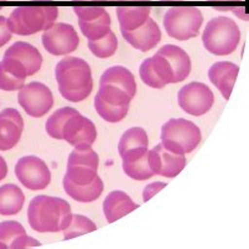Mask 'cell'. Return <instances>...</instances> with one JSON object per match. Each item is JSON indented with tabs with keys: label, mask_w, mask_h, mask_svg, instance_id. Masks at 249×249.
<instances>
[{
	"label": "cell",
	"mask_w": 249,
	"mask_h": 249,
	"mask_svg": "<svg viewBox=\"0 0 249 249\" xmlns=\"http://www.w3.org/2000/svg\"><path fill=\"white\" fill-rule=\"evenodd\" d=\"M97 139L96 125L80 112L67 121L63 128V140L74 149L92 148Z\"/></svg>",
	"instance_id": "13"
},
{
	"label": "cell",
	"mask_w": 249,
	"mask_h": 249,
	"mask_svg": "<svg viewBox=\"0 0 249 249\" xmlns=\"http://www.w3.org/2000/svg\"><path fill=\"white\" fill-rule=\"evenodd\" d=\"M71 219V206L63 198L40 195L29 205V225L38 233L61 232L69 227Z\"/></svg>",
	"instance_id": "1"
},
{
	"label": "cell",
	"mask_w": 249,
	"mask_h": 249,
	"mask_svg": "<svg viewBox=\"0 0 249 249\" xmlns=\"http://www.w3.org/2000/svg\"><path fill=\"white\" fill-rule=\"evenodd\" d=\"M78 110L71 107H63L57 109L46 121V133L53 139L63 140V128L70 118L77 114Z\"/></svg>",
	"instance_id": "27"
},
{
	"label": "cell",
	"mask_w": 249,
	"mask_h": 249,
	"mask_svg": "<svg viewBox=\"0 0 249 249\" xmlns=\"http://www.w3.org/2000/svg\"><path fill=\"white\" fill-rule=\"evenodd\" d=\"M178 102L183 112L200 117L211 110L214 96L211 88L205 83L191 82L178 90Z\"/></svg>",
	"instance_id": "7"
},
{
	"label": "cell",
	"mask_w": 249,
	"mask_h": 249,
	"mask_svg": "<svg viewBox=\"0 0 249 249\" xmlns=\"http://www.w3.org/2000/svg\"><path fill=\"white\" fill-rule=\"evenodd\" d=\"M0 10H1V6H0Z\"/></svg>",
	"instance_id": "44"
},
{
	"label": "cell",
	"mask_w": 249,
	"mask_h": 249,
	"mask_svg": "<svg viewBox=\"0 0 249 249\" xmlns=\"http://www.w3.org/2000/svg\"><path fill=\"white\" fill-rule=\"evenodd\" d=\"M42 45L51 55L65 56L76 51L80 45V37L72 25L56 22L44 31Z\"/></svg>",
	"instance_id": "11"
},
{
	"label": "cell",
	"mask_w": 249,
	"mask_h": 249,
	"mask_svg": "<svg viewBox=\"0 0 249 249\" xmlns=\"http://www.w3.org/2000/svg\"><path fill=\"white\" fill-rule=\"evenodd\" d=\"M11 31L8 28V21H6V18L0 17V47H3L4 45L8 44L11 40Z\"/></svg>",
	"instance_id": "36"
},
{
	"label": "cell",
	"mask_w": 249,
	"mask_h": 249,
	"mask_svg": "<svg viewBox=\"0 0 249 249\" xmlns=\"http://www.w3.org/2000/svg\"><path fill=\"white\" fill-rule=\"evenodd\" d=\"M139 74L142 82L145 83L146 86H149V87L155 88V89H161V88L165 87L164 82L160 80L159 76L154 71L150 58H146V60L142 61V63L140 65Z\"/></svg>",
	"instance_id": "34"
},
{
	"label": "cell",
	"mask_w": 249,
	"mask_h": 249,
	"mask_svg": "<svg viewBox=\"0 0 249 249\" xmlns=\"http://www.w3.org/2000/svg\"><path fill=\"white\" fill-rule=\"evenodd\" d=\"M63 189L72 200L77 202L89 203L101 197L104 190V183L99 176H97L92 182L87 185H76L66 178H63Z\"/></svg>",
	"instance_id": "23"
},
{
	"label": "cell",
	"mask_w": 249,
	"mask_h": 249,
	"mask_svg": "<svg viewBox=\"0 0 249 249\" xmlns=\"http://www.w3.org/2000/svg\"><path fill=\"white\" fill-rule=\"evenodd\" d=\"M241 41L238 25L227 17H217L207 22L202 34V42L210 53L227 56L233 53Z\"/></svg>",
	"instance_id": "3"
},
{
	"label": "cell",
	"mask_w": 249,
	"mask_h": 249,
	"mask_svg": "<svg viewBox=\"0 0 249 249\" xmlns=\"http://www.w3.org/2000/svg\"><path fill=\"white\" fill-rule=\"evenodd\" d=\"M165 186H166V183L165 182H153L150 183V185H148V186L144 189V192H142V200H144V202L150 200L154 195L158 194V192H159L160 190L164 189Z\"/></svg>",
	"instance_id": "37"
},
{
	"label": "cell",
	"mask_w": 249,
	"mask_h": 249,
	"mask_svg": "<svg viewBox=\"0 0 249 249\" xmlns=\"http://www.w3.org/2000/svg\"><path fill=\"white\" fill-rule=\"evenodd\" d=\"M138 207L139 205L135 203L125 192L112 191L104 200L103 212L108 223H113L117 219L137 210Z\"/></svg>",
	"instance_id": "21"
},
{
	"label": "cell",
	"mask_w": 249,
	"mask_h": 249,
	"mask_svg": "<svg viewBox=\"0 0 249 249\" xmlns=\"http://www.w3.org/2000/svg\"><path fill=\"white\" fill-rule=\"evenodd\" d=\"M40 243L29 237L19 222L5 221L0 223V248H28L38 247Z\"/></svg>",
	"instance_id": "20"
},
{
	"label": "cell",
	"mask_w": 249,
	"mask_h": 249,
	"mask_svg": "<svg viewBox=\"0 0 249 249\" xmlns=\"http://www.w3.org/2000/svg\"><path fill=\"white\" fill-rule=\"evenodd\" d=\"M73 11L80 21H90L103 15L106 9L102 6H74Z\"/></svg>",
	"instance_id": "35"
},
{
	"label": "cell",
	"mask_w": 249,
	"mask_h": 249,
	"mask_svg": "<svg viewBox=\"0 0 249 249\" xmlns=\"http://www.w3.org/2000/svg\"><path fill=\"white\" fill-rule=\"evenodd\" d=\"M4 57L13 58L21 63L29 76H34L42 66V56L35 46L24 41H18L11 45L4 53Z\"/></svg>",
	"instance_id": "19"
},
{
	"label": "cell",
	"mask_w": 249,
	"mask_h": 249,
	"mask_svg": "<svg viewBox=\"0 0 249 249\" xmlns=\"http://www.w3.org/2000/svg\"><path fill=\"white\" fill-rule=\"evenodd\" d=\"M119 1H149V0H119Z\"/></svg>",
	"instance_id": "39"
},
{
	"label": "cell",
	"mask_w": 249,
	"mask_h": 249,
	"mask_svg": "<svg viewBox=\"0 0 249 249\" xmlns=\"http://www.w3.org/2000/svg\"><path fill=\"white\" fill-rule=\"evenodd\" d=\"M161 1H182V0H161Z\"/></svg>",
	"instance_id": "40"
},
{
	"label": "cell",
	"mask_w": 249,
	"mask_h": 249,
	"mask_svg": "<svg viewBox=\"0 0 249 249\" xmlns=\"http://www.w3.org/2000/svg\"><path fill=\"white\" fill-rule=\"evenodd\" d=\"M78 25H80L81 33L88 38V41H96V40L104 37L109 33L112 20H110L109 14L106 11L103 15L94 20H90V21H80L78 20Z\"/></svg>",
	"instance_id": "26"
},
{
	"label": "cell",
	"mask_w": 249,
	"mask_h": 249,
	"mask_svg": "<svg viewBox=\"0 0 249 249\" xmlns=\"http://www.w3.org/2000/svg\"><path fill=\"white\" fill-rule=\"evenodd\" d=\"M132 98L114 86H99L98 93L94 97V108L103 121L108 123H119L126 117Z\"/></svg>",
	"instance_id": "6"
},
{
	"label": "cell",
	"mask_w": 249,
	"mask_h": 249,
	"mask_svg": "<svg viewBox=\"0 0 249 249\" xmlns=\"http://www.w3.org/2000/svg\"><path fill=\"white\" fill-rule=\"evenodd\" d=\"M67 165H81V166L93 167V169L98 170V154H97L92 148L74 149V150L70 154Z\"/></svg>",
	"instance_id": "32"
},
{
	"label": "cell",
	"mask_w": 249,
	"mask_h": 249,
	"mask_svg": "<svg viewBox=\"0 0 249 249\" xmlns=\"http://www.w3.org/2000/svg\"><path fill=\"white\" fill-rule=\"evenodd\" d=\"M156 53L161 55L167 62L171 74H173V82H182L191 73V58L187 55V52L180 46L176 45H165L160 47Z\"/></svg>",
	"instance_id": "17"
},
{
	"label": "cell",
	"mask_w": 249,
	"mask_h": 249,
	"mask_svg": "<svg viewBox=\"0 0 249 249\" xmlns=\"http://www.w3.org/2000/svg\"><path fill=\"white\" fill-rule=\"evenodd\" d=\"M239 73V66L228 61H221L212 65L208 70V78L221 92L225 99H230Z\"/></svg>",
	"instance_id": "18"
},
{
	"label": "cell",
	"mask_w": 249,
	"mask_h": 249,
	"mask_svg": "<svg viewBox=\"0 0 249 249\" xmlns=\"http://www.w3.org/2000/svg\"><path fill=\"white\" fill-rule=\"evenodd\" d=\"M18 102L30 117L41 118L53 107V94L46 85L31 82L19 90Z\"/></svg>",
	"instance_id": "9"
},
{
	"label": "cell",
	"mask_w": 249,
	"mask_h": 249,
	"mask_svg": "<svg viewBox=\"0 0 249 249\" xmlns=\"http://www.w3.org/2000/svg\"><path fill=\"white\" fill-rule=\"evenodd\" d=\"M102 85L114 86L124 90L132 99L137 93V82H135L134 74L123 66H112L106 70L99 81V86Z\"/></svg>",
	"instance_id": "22"
},
{
	"label": "cell",
	"mask_w": 249,
	"mask_h": 249,
	"mask_svg": "<svg viewBox=\"0 0 249 249\" xmlns=\"http://www.w3.org/2000/svg\"><path fill=\"white\" fill-rule=\"evenodd\" d=\"M6 174H8V165L3 156H0V181L5 178Z\"/></svg>",
	"instance_id": "38"
},
{
	"label": "cell",
	"mask_w": 249,
	"mask_h": 249,
	"mask_svg": "<svg viewBox=\"0 0 249 249\" xmlns=\"http://www.w3.org/2000/svg\"><path fill=\"white\" fill-rule=\"evenodd\" d=\"M227 1H235V0H227ZM241 1H243V0H241Z\"/></svg>",
	"instance_id": "43"
},
{
	"label": "cell",
	"mask_w": 249,
	"mask_h": 249,
	"mask_svg": "<svg viewBox=\"0 0 249 249\" xmlns=\"http://www.w3.org/2000/svg\"><path fill=\"white\" fill-rule=\"evenodd\" d=\"M148 160L155 175L173 178L186 166V158L183 154H176L165 148L161 142L148 150Z\"/></svg>",
	"instance_id": "12"
},
{
	"label": "cell",
	"mask_w": 249,
	"mask_h": 249,
	"mask_svg": "<svg viewBox=\"0 0 249 249\" xmlns=\"http://www.w3.org/2000/svg\"><path fill=\"white\" fill-rule=\"evenodd\" d=\"M208 1H227V0H208Z\"/></svg>",
	"instance_id": "42"
},
{
	"label": "cell",
	"mask_w": 249,
	"mask_h": 249,
	"mask_svg": "<svg viewBox=\"0 0 249 249\" xmlns=\"http://www.w3.org/2000/svg\"><path fill=\"white\" fill-rule=\"evenodd\" d=\"M123 170L126 176L137 181L149 180V178L155 176L154 171L151 170L150 164H149L148 151L138 159L123 161Z\"/></svg>",
	"instance_id": "28"
},
{
	"label": "cell",
	"mask_w": 249,
	"mask_h": 249,
	"mask_svg": "<svg viewBox=\"0 0 249 249\" xmlns=\"http://www.w3.org/2000/svg\"><path fill=\"white\" fill-rule=\"evenodd\" d=\"M202 134L197 125L183 118L170 119L161 128V144L176 154L192 153L200 145Z\"/></svg>",
	"instance_id": "4"
},
{
	"label": "cell",
	"mask_w": 249,
	"mask_h": 249,
	"mask_svg": "<svg viewBox=\"0 0 249 249\" xmlns=\"http://www.w3.org/2000/svg\"><path fill=\"white\" fill-rule=\"evenodd\" d=\"M58 92L72 103L85 101L93 89V77L89 65L78 57H65L56 65Z\"/></svg>",
	"instance_id": "2"
},
{
	"label": "cell",
	"mask_w": 249,
	"mask_h": 249,
	"mask_svg": "<svg viewBox=\"0 0 249 249\" xmlns=\"http://www.w3.org/2000/svg\"><path fill=\"white\" fill-rule=\"evenodd\" d=\"M122 35L129 45L142 52H148L159 44L161 31L155 21L149 18L140 28L132 31H122Z\"/></svg>",
	"instance_id": "16"
},
{
	"label": "cell",
	"mask_w": 249,
	"mask_h": 249,
	"mask_svg": "<svg viewBox=\"0 0 249 249\" xmlns=\"http://www.w3.org/2000/svg\"><path fill=\"white\" fill-rule=\"evenodd\" d=\"M96 1H117V0H96Z\"/></svg>",
	"instance_id": "41"
},
{
	"label": "cell",
	"mask_w": 249,
	"mask_h": 249,
	"mask_svg": "<svg viewBox=\"0 0 249 249\" xmlns=\"http://www.w3.org/2000/svg\"><path fill=\"white\" fill-rule=\"evenodd\" d=\"M11 34L21 36L34 35L46 30V14L44 6H19L6 19Z\"/></svg>",
	"instance_id": "10"
},
{
	"label": "cell",
	"mask_w": 249,
	"mask_h": 249,
	"mask_svg": "<svg viewBox=\"0 0 249 249\" xmlns=\"http://www.w3.org/2000/svg\"><path fill=\"white\" fill-rule=\"evenodd\" d=\"M25 85V80L18 77L5 63L0 62V89L6 92L20 90Z\"/></svg>",
	"instance_id": "33"
},
{
	"label": "cell",
	"mask_w": 249,
	"mask_h": 249,
	"mask_svg": "<svg viewBox=\"0 0 249 249\" xmlns=\"http://www.w3.org/2000/svg\"><path fill=\"white\" fill-rule=\"evenodd\" d=\"M25 195L22 190L14 183H5L0 186V214L14 216L22 210Z\"/></svg>",
	"instance_id": "24"
},
{
	"label": "cell",
	"mask_w": 249,
	"mask_h": 249,
	"mask_svg": "<svg viewBox=\"0 0 249 249\" xmlns=\"http://www.w3.org/2000/svg\"><path fill=\"white\" fill-rule=\"evenodd\" d=\"M202 24V11L196 6H174L167 9L164 17V28L167 35L178 41L196 37Z\"/></svg>",
	"instance_id": "5"
},
{
	"label": "cell",
	"mask_w": 249,
	"mask_h": 249,
	"mask_svg": "<svg viewBox=\"0 0 249 249\" xmlns=\"http://www.w3.org/2000/svg\"><path fill=\"white\" fill-rule=\"evenodd\" d=\"M148 134L140 126L128 129L118 142V153L123 161L134 160L149 150Z\"/></svg>",
	"instance_id": "15"
},
{
	"label": "cell",
	"mask_w": 249,
	"mask_h": 249,
	"mask_svg": "<svg viewBox=\"0 0 249 249\" xmlns=\"http://www.w3.org/2000/svg\"><path fill=\"white\" fill-rule=\"evenodd\" d=\"M15 175L21 185L31 191L45 190L51 182V171L37 156H24L15 165Z\"/></svg>",
	"instance_id": "8"
},
{
	"label": "cell",
	"mask_w": 249,
	"mask_h": 249,
	"mask_svg": "<svg viewBox=\"0 0 249 249\" xmlns=\"http://www.w3.org/2000/svg\"><path fill=\"white\" fill-rule=\"evenodd\" d=\"M88 49L98 58H108L115 53L118 49V38L112 30L104 36V37L96 40V41H88Z\"/></svg>",
	"instance_id": "29"
},
{
	"label": "cell",
	"mask_w": 249,
	"mask_h": 249,
	"mask_svg": "<svg viewBox=\"0 0 249 249\" xmlns=\"http://www.w3.org/2000/svg\"><path fill=\"white\" fill-rule=\"evenodd\" d=\"M97 230V226L93 221H90L86 216L81 214H72V219L70 222L69 227L63 230V238L72 239L78 235L90 233Z\"/></svg>",
	"instance_id": "30"
},
{
	"label": "cell",
	"mask_w": 249,
	"mask_h": 249,
	"mask_svg": "<svg viewBox=\"0 0 249 249\" xmlns=\"http://www.w3.org/2000/svg\"><path fill=\"white\" fill-rule=\"evenodd\" d=\"M98 176V170L81 165H67L65 178L76 185H87Z\"/></svg>",
	"instance_id": "31"
},
{
	"label": "cell",
	"mask_w": 249,
	"mask_h": 249,
	"mask_svg": "<svg viewBox=\"0 0 249 249\" xmlns=\"http://www.w3.org/2000/svg\"><path fill=\"white\" fill-rule=\"evenodd\" d=\"M24 119L14 108H5L0 112V150H11L21 139Z\"/></svg>",
	"instance_id": "14"
},
{
	"label": "cell",
	"mask_w": 249,
	"mask_h": 249,
	"mask_svg": "<svg viewBox=\"0 0 249 249\" xmlns=\"http://www.w3.org/2000/svg\"><path fill=\"white\" fill-rule=\"evenodd\" d=\"M117 18L122 31H132L140 28L150 18V6H118Z\"/></svg>",
	"instance_id": "25"
}]
</instances>
